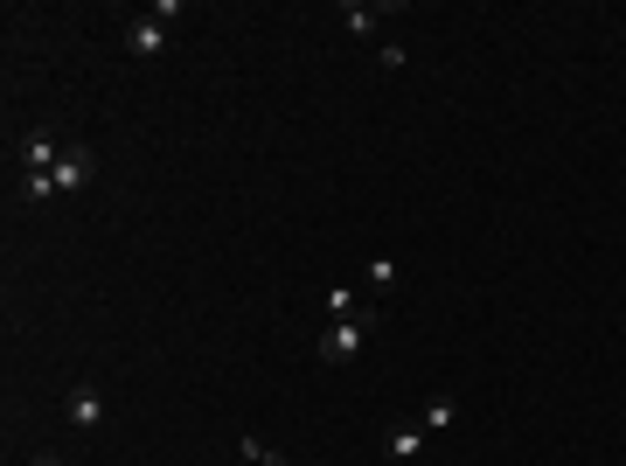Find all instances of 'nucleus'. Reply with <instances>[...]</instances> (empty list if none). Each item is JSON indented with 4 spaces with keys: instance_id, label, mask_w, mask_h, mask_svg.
I'll return each instance as SVG.
<instances>
[{
    "instance_id": "nucleus-4",
    "label": "nucleus",
    "mask_w": 626,
    "mask_h": 466,
    "mask_svg": "<svg viewBox=\"0 0 626 466\" xmlns=\"http://www.w3.org/2000/svg\"><path fill=\"white\" fill-rule=\"evenodd\" d=\"M425 446H432V432L417 425V418H404V425H390V432H383V453H390V459H404V466H411V459H425Z\"/></svg>"
},
{
    "instance_id": "nucleus-2",
    "label": "nucleus",
    "mask_w": 626,
    "mask_h": 466,
    "mask_svg": "<svg viewBox=\"0 0 626 466\" xmlns=\"http://www.w3.org/2000/svg\"><path fill=\"white\" fill-rule=\"evenodd\" d=\"M49 181H57V195H77V189H91V181H98V153H91L84 140H70V146H63V161L49 168Z\"/></svg>"
},
{
    "instance_id": "nucleus-1",
    "label": "nucleus",
    "mask_w": 626,
    "mask_h": 466,
    "mask_svg": "<svg viewBox=\"0 0 626 466\" xmlns=\"http://www.w3.org/2000/svg\"><path fill=\"white\" fill-rule=\"evenodd\" d=\"M376 327H383V321H327V327H321V362H327V369L355 362V355H362V342H370Z\"/></svg>"
},
{
    "instance_id": "nucleus-5",
    "label": "nucleus",
    "mask_w": 626,
    "mask_h": 466,
    "mask_svg": "<svg viewBox=\"0 0 626 466\" xmlns=\"http://www.w3.org/2000/svg\"><path fill=\"white\" fill-rule=\"evenodd\" d=\"M63 146L70 140H57L49 125H42V133H29V146H21V174H49V168L63 161Z\"/></svg>"
},
{
    "instance_id": "nucleus-6",
    "label": "nucleus",
    "mask_w": 626,
    "mask_h": 466,
    "mask_svg": "<svg viewBox=\"0 0 626 466\" xmlns=\"http://www.w3.org/2000/svg\"><path fill=\"white\" fill-rule=\"evenodd\" d=\"M63 411H70V425H77V432H98V425H104V397H98V383H77Z\"/></svg>"
},
{
    "instance_id": "nucleus-10",
    "label": "nucleus",
    "mask_w": 626,
    "mask_h": 466,
    "mask_svg": "<svg viewBox=\"0 0 626 466\" xmlns=\"http://www.w3.org/2000/svg\"><path fill=\"white\" fill-rule=\"evenodd\" d=\"M397 278H404L397 257H376V265H370V293H397Z\"/></svg>"
},
{
    "instance_id": "nucleus-11",
    "label": "nucleus",
    "mask_w": 626,
    "mask_h": 466,
    "mask_svg": "<svg viewBox=\"0 0 626 466\" xmlns=\"http://www.w3.org/2000/svg\"><path fill=\"white\" fill-rule=\"evenodd\" d=\"M36 466H63V459H57V453H36Z\"/></svg>"
},
{
    "instance_id": "nucleus-9",
    "label": "nucleus",
    "mask_w": 626,
    "mask_h": 466,
    "mask_svg": "<svg viewBox=\"0 0 626 466\" xmlns=\"http://www.w3.org/2000/svg\"><path fill=\"white\" fill-rule=\"evenodd\" d=\"M238 453H244L251 466H293V459L279 453V446H265V438H251V432H238Z\"/></svg>"
},
{
    "instance_id": "nucleus-3",
    "label": "nucleus",
    "mask_w": 626,
    "mask_h": 466,
    "mask_svg": "<svg viewBox=\"0 0 626 466\" xmlns=\"http://www.w3.org/2000/svg\"><path fill=\"white\" fill-rule=\"evenodd\" d=\"M168 42H174V21H161V14L125 21V49H133V57H168Z\"/></svg>"
},
{
    "instance_id": "nucleus-8",
    "label": "nucleus",
    "mask_w": 626,
    "mask_h": 466,
    "mask_svg": "<svg viewBox=\"0 0 626 466\" xmlns=\"http://www.w3.org/2000/svg\"><path fill=\"white\" fill-rule=\"evenodd\" d=\"M453 411H460V404H453L446 391H432L425 404H417V425H425V432H446V425H453Z\"/></svg>"
},
{
    "instance_id": "nucleus-7",
    "label": "nucleus",
    "mask_w": 626,
    "mask_h": 466,
    "mask_svg": "<svg viewBox=\"0 0 626 466\" xmlns=\"http://www.w3.org/2000/svg\"><path fill=\"white\" fill-rule=\"evenodd\" d=\"M383 14H390V8H370V0H342V29H349V36H370Z\"/></svg>"
}]
</instances>
